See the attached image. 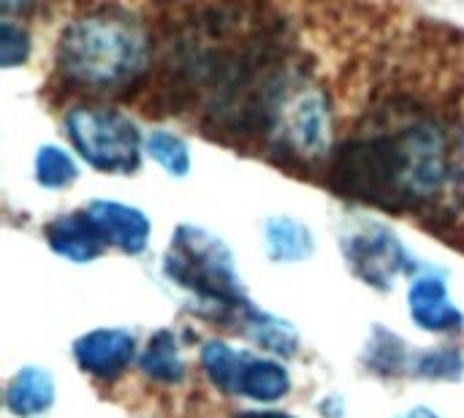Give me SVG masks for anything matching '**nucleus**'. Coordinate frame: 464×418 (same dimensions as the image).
I'll return each mask as SVG.
<instances>
[{
    "label": "nucleus",
    "mask_w": 464,
    "mask_h": 418,
    "mask_svg": "<svg viewBox=\"0 0 464 418\" xmlns=\"http://www.w3.org/2000/svg\"><path fill=\"white\" fill-rule=\"evenodd\" d=\"M343 253L351 272L362 283L372 286L375 291H392L397 277L416 267L405 245L397 239V234H392L386 226L378 223L345 237Z\"/></svg>",
    "instance_id": "423d86ee"
},
{
    "label": "nucleus",
    "mask_w": 464,
    "mask_h": 418,
    "mask_svg": "<svg viewBox=\"0 0 464 418\" xmlns=\"http://www.w3.org/2000/svg\"><path fill=\"white\" fill-rule=\"evenodd\" d=\"M33 174H35V182L41 188L63 190V188H68V185H73L79 180V163L68 150H63L57 144H44L35 152Z\"/></svg>",
    "instance_id": "dca6fc26"
},
{
    "label": "nucleus",
    "mask_w": 464,
    "mask_h": 418,
    "mask_svg": "<svg viewBox=\"0 0 464 418\" xmlns=\"http://www.w3.org/2000/svg\"><path fill=\"white\" fill-rule=\"evenodd\" d=\"M30 3H33V0H3V16H11V19H14L16 14L27 11Z\"/></svg>",
    "instance_id": "aec40b11"
},
{
    "label": "nucleus",
    "mask_w": 464,
    "mask_h": 418,
    "mask_svg": "<svg viewBox=\"0 0 464 418\" xmlns=\"http://www.w3.org/2000/svg\"><path fill=\"white\" fill-rule=\"evenodd\" d=\"M411 318L432 335H457L464 329V313L451 305L446 275L421 272L408 291Z\"/></svg>",
    "instance_id": "1a4fd4ad"
},
{
    "label": "nucleus",
    "mask_w": 464,
    "mask_h": 418,
    "mask_svg": "<svg viewBox=\"0 0 464 418\" xmlns=\"http://www.w3.org/2000/svg\"><path fill=\"white\" fill-rule=\"evenodd\" d=\"M201 367L212 386L228 397L277 403L291 392V375L280 362L237 351L223 340H209L201 345Z\"/></svg>",
    "instance_id": "39448f33"
},
{
    "label": "nucleus",
    "mask_w": 464,
    "mask_h": 418,
    "mask_svg": "<svg viewBox=\"0 0 464 418\" xmlns=\"http://www.w3.org/2000/svg\"><path fill=\"white\" fill-rule=\"evenodd\" d=\"M397 418H440V416H435V413H432V411H427V408H413V411L400 413Z\"/></svg>",
    "instance_id": "4be33fe9"
},
{
    "label": "nucleus",
    "mask_w": 464,
    "mask_h": 418,
    "mask_svg": "<svg viewBox=\"0 0 464 418\" xmlns=\"http://www.w3.org/2000/svg\"><path fill=\"white\" fill-rule=\"evenodd\" d=\"M413 375L427 381H459L464 373V356L454 348H435L413 356Z\"/></svg>",
    "instance_id": "a211bd4d"
},
{
    "label": "nucleus",
    "mask_w": 464,
    "mask_h": 418,
    "mask_svg": "<svg viewBox=\"0 0 464 418\" xmlns=\"http://www.w3.org/2000/svg\"><path fill=\"white\" fill-rule=\"evenodd\" d=\"M324 185L351 201L427 220L464 199V131L443 112L394 98L337 141Z\"/></svg>",
    "instance_id": "f257e3e1"
},
{
    "label": "nucleus",
    "mask_w": 464,
    "mask_h": 418,
    "mask_svg": "<svg viewBox=\"0 0 464 418\" xmlns=\"http://www.w3.org/2000/svg\"><path fill=\"white\" fill-rule=\"evenodd\" d=\"M33 52V41L22 22H14L11 16H3V44H0V63L3 68L24 65Z\"/></svg>",
    "instance_id": "6ab92c4d"
},
{
    "label": "nucleus",
    "mask_w": 464,
    "mask_h": 418,
    "mask_svg": "<svg viewBox=\"0 0 464 418\" xmlns=\"http://www.w3.org/2000/svg\"><path fill=\"white\" fill-rule=\"evenodd\" d=\"M82 209L98 228L106 248H114L125 256H139L147 250L152 223L141 209L122 204V201H111V199H95L84 204Z\"/></svg>",
    "instance_id": "0eeeda50"
},
{
    "label": "nucleus",
    "mask_w": 464,
    "mask_h": 418,
    "mask_svg": "<svg viewBox=\"0 0 464 418\" xmlns=\"http://www.w3.org/2000/svg\"><path fill=\"white\" fill-rule=\"evenodd\" d=\"M234 418H294V416L280 413V411H245V413H237Z\"/></svg>",
    "instance_id": "412c9836"
},
{
    "label": "nucleus",
    "mask_w": 464,
    "mask_h": 418,
    "mask_svg": "<svg viewBox=\"0 0 464 418\" xmlns=\"http://www.w3.org/2000/svg\"><path fill=\"white\" fill-rule=\"evenodd\" d=\"M166 277L196 299V316L239 329L242 316L253 305L237 272L228 245L201 226L182 223L169 242L163 258Z\"/></svg>",
    "instance_id": "7ed1b4c3"
},
{
    "label": "nucleus",
    "mask_w": 464,
    "mask_h": 418,
    "mask_svg": "<svg viewBox=\"0 0 464 418\" xmlns=\"http://www.w3.org/2000/svg\"><path fill=\"white\" fill-rule=\"evenodd\" d=\"M63 133L73 152L101 174H136L141 166L144 139L139 125L111 103L84 101L63 114Z\"/></svg>",
    "instance_id": "20e7f679"
},
{
    "label": "nucleus",
    "mask_w": 464,
    "mask_h": 418,
    "mask_svg": "<svg viewBox=\"0 0 464 418\" xmlns=\"http://www.w3.org/2000/svg\"><path fill=\"white\" fill-rule=\"evenodd\" d=\"M54 405V381L41 367L19 370L5 386V408L19 418L46 413Z\"/></svg>",
    "instance_id": "9b49d317"
},
{
    "label": "nucleus",
    "mask_w": 464,
    "mask_h": 418,
    "mask_svg": "<svg viewBox=\"0 0 464 418\" xmlns=\"http://www.w3.org/2000/svg\"><path fill=\"white\" fill-rule=\"evenodd\" d=\"M413 351L408 348V343L397 335V332H389V329H375L370 345H367V354H364V365L375 373V375H383V378H394V375H405L411 373L413 367Z\"/></svg>",
    "instance_id": "2eb2a0df"
},
{
    "label": "nucleus",
    "mask_w": 464,
    "mask_h": 418,
    "mask_svg": "<svg viewBox=\"0 0 464 418\" xmlns=\"http://www.w3.org/2000/svg\"><path fill=\"white\" fill-rule=\"evenodd\" d=\"M264 242H266V253L272 261L280 264H296L304 261L315 253V239L313 231L294 220V218H269L264 226Z\"/></svg>",
    "instance_id": "f8f14e48"
},
{
    "label": "nucleus",
    "mask_w": 464,
    "mask_h": 418,
    "mask_svg": "<svg viewBox=\"0 0 464 418\" xmlns=\"http://www.w3.org/2000/svg\"><path fill=\"white\" fill-rule=\"evenodd\" d=\"M139 367L150 381L158 384H179L185 378V359L179 354L177 335L160 329L150 337L144 354L139 356Z\"/></svg>",
    "instance_id": "4468645a"
},
{
    "label": "nucleus",
    "mask_w": 464,
    "mask_h": 418,
    "mask_svg": "<svg viewBox=\"0 0 464 418\" xmlns=\"http://www.w3.org/2000/svg\"><path fill=\"white\" fill-rule=\"evenodd\" d=\"M44 237H46V245L52 248V253H57L60 258H68L73 264H87L106 253V242L101 239L98 228L92 226V220L87 218V212L82 207L49 220L44 228Z\"/></svg>",
    "instance_id": "9d476101"
},
{
    "label": "nucleus",
    "mask_w": 464,
    "mask_h": 418,
    "mask_svg": "<svg viewBox=\"0 0 464 418\" xmlns=\"http://www.w3.org/2000/svg\"><path fill=\"white\" fill-rule=\"evenodd\" d=\"M144 150L171 177H185L190 171V147L174 131H163V128L150 131L144 139Z\"/></svg>",
    "instance_id": "f3484780"
},
{
    "label": "nucleus",
    "mask_w": 464,
    "mask_h": 418,
    "mask_svg": "<svg viewBox=\"0 0 464 418\" xmlns=\"http://www.w3.org/2000/svg\"><path fill=\"white\" fill-rule=\"evenodd\" d=\"M82 373L98 381H117L136 359V337L128 329H92L73 343Z\"/></svg>",
    "instance_id": "6e6552de"
},
{
    "label": "nucleus",
    "mask_w": 464,
    "mask_h": 418,
    "mask_svg": "<svg viewBox=\"0 0 464 418\" xmlns=\"http://www.w3.org/2000/svg\"><path fill=\"white\" fill-rule=\"evenodd\" d=\"M155 71L152 30L122 8L103 5L73 16L54 46V76L87 101L141 98Z\"/></svg>",
    "instance_id": "f03ea898"
},
{
    "label": "nucleus",
    "mask_w": 464,
    "mask_h": 418,
    "mask_svg": "<svg viewBox=\"0 0 464 418\" xmlns=\"http://www.w3.org/2000/svg\"><path fill=\"white\" fill-rule=\"evenodd\" d=\"M239 332L247 340H253L256 345H261L264 351L275 354V356H294L299 351L296 329L288 321H283V318H277L272 313L258 310L256 305H250L247 313L242 316Z\"/></svg>",
    "instance_id": "ddd939ff"
}]
</instances>
